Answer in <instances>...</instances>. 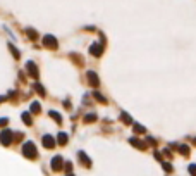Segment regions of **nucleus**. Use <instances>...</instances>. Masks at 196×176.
Here are the masks:
<instances>
[{
  "mask_svg": "<svg viewBox=\"0 0 196 176\" xmlns=\"http://www.w3.org/2000/svg\"><path fill=\"white\" fill-rule=\"evenodd\" d=\"M22 154H24L28 159H36L38 157V150H36L33 142H26L22 145Z\"/></svg>",
  "mask_w": 196,
  "mask_h": 176,
  "instance_id": "f257e3e1",
  "label": "nucleus"
},
{
  "mask_svg": "<svg viewBox=\"0 0 196 176\" xmlns=\"http://www.w3.org/2000/svg\"><path fill=\"white\" fill-rule=\"evenodd\" d=\"M41 43H43L47 49H57V47H59V41H57V38L52 36V35H45L43 40H41Z\"/></svg>",
  "mask_w": 196,
  "mask_h": 176,
  "instance_id": "f03ea898",
  "label": "nucleus"
},
{
  "mask_svg": "<svg viewBox=\"0 0 196 176\" xmlns=\"http://www.w3.org/2000/svg\"><path fill=\"white\" fill-rule=\"evenodd\" d=\"M86 81H88V85L93 86V88H98V86H100V79H98V74H96L95 71L86 73Z\"/></svg>",
  "mask_w": 196,
  "mask_h": 176,
  "instance_id": "7ed1b4c3",
  "label": "nucleus"
},
{
  "mask_svg": "<svg viewBox=\"0 0 196 176\" xmlns=\"http://www.w3.org/2000/svg\"><path fill=\"white\" fill-rule=\"evenodd\" d=\"M103 41H95L91 47H89V54H91L93 57H100L102 54H103Z\"/></svg>",
  "mask_w": 196,
  "mask_h": 176,
  "instance_id": "20e7f679",
  "label": "nucleus"
},
{
  "mask_svg": "<svg viewBox=\"0 0 196 176\" xmlns=\"http://www.w3.org/2000/svg\"><path fill=\"white\" fill-rule=\"evenodd\" d=\"M0 142L4 143V145H11V143L14 142V133H12L11 130H4L0 133Z\"/></svg>",
  "mask_w": 196,
  "mask_h": 176,
  "instance_id": "39448f33",
  "label": "nucleus"
},
{
  "mask_svg": "<svg viewBox=\"0 0 196 176\" xmlns=\"http://www.w3.org/2000/svg\"><path fill=\"white\" fill-rule=\"evenodd\" d=\"M26 71H28V74L33 76V78H38V76H40V71H38L36 64H34L33 60H28V64H26Z\"/></svg>",
  "mask_w": 196,
  "mask_h": 176,
  "instance_id": "423d86ee",
  "label": "nucleus"
},
{
  "mask_svg": "<svg viewBox=\"0 0 196 176\" xmlns=\"http://www.w3.org/2000/svg\"><path fill=\"white\" fill-rule=\"evenodd\" d=\"M52 169H53V171H62V169H64V159H62V155H55V157L52 159Z\"/></svg>",
  "mask_w": 196,
  "mask_h": 176,
  "instance_id": "0eeeda50",
  "label": "nucleus"
},
{
  "mask_svg": "<svg viewBox=\"0 0 196 176\" xmlns=\"http://www.w3.org/2000/svg\"><path fill=\"white\" fill-rule=\"evenodd\" d=\"M41 142H43L45 149H53V147H55V138L50 136V135H45L43 138H41Z\"/></svg>",
  "mask_w": 196,
  "mask_h": 176,
  "instance_id": "6e6552de",
  "label": "nucleus"
},
{
  "mask_svg": "<svg viewBox=\"0 0 196 176\" xmlns=\"http://www.w3.org/2000/svg\"><path fill=\"white\" fill-rule=\"evenodd\" d=\"M78 155H79V161H81L83 166H86V168H91V161H89V157L86 155L84 152H79Z\"/></svg>",
  "mask_w": 196,
  "mask_h": 176,
  "instance_id": "1a4fd4ad",
  "label": "nucleus"
},
{
  "mask_svg": "<svg viewBox=\"0 0 196 176\" xmlns=\"http://www.w3.org/2000/svg\"><path fill=\"white\" fill-rule=\"evenodd\" d=\"M129 142H131V145H133V147H138V149H139V150H144V149H146V143H144L143 140H138V138H131Z\"/></svg>",
  "mask_w": 196,
  "mask_h": 176,
  "instance_id": "9d476101",
  "label": "nucleus"
},
{
  "mask_svg": "<svg viewBox=\"0 0 196 176\" xmlns=\"http://www.w3.org/2000/svg\"><path fill=\"white\" fill-rule=\"evenodd\" d=\"M96 119H98V116H96L95 112H89V114H86V116L83 117V121H84L86 124H89V123H95Z\"/></svg>",
  "mask_w": 196,
  "mask_h": 176,
  "instance_id": "9b49d317",
  "label": "nucleus"
},
{
  "mask_svg": "<svg viewBox=\"0 0 196 176\" xmlns=\"http://www.w3.org/2000/svg\"><path fill=\"white\" fill-rule=\"evenodd\" d=\"M67 140H69V136H67V133H59L57 135V142L60 143V145H66Z\"/></svg>",
  "mask_w": 196,
  "mask_h": 176,
  "instance_id": "f8f14e48",
  "label": "nucleus"
},
{
  "mask_svg": "<svg viewBox=\"0 0 196 176\" xmlns=\"http://www.w3.org/2000/svg\"><path fill=\"white\" fill-rule=\"evenodd\" d=\"M177 150H179V154H182V155H184V157H189V147L188 145H184V143H182V145L177 147Z\"/></svg>",
  "mask_w": 196,
  "mask_h": 176,
  "instance_id": "ddd939ff",
  "label": "nucleus"
},
{
  "mask_svg": "<svg viewBox=\"0 0 196 176\" xmlns=\"http://www.w3.org/2000/svg\"><path fill=\"white\" fill-rule=\"evenodd\" d=\"M33 86H34V92H36V93L40 95V97H45V88L40 85V83H34Z\"/></svg>",
  "mask_w": 196,
  "mask_h": 176,
  "instance_id": "4468645a",
  "label": "nucleus"
},
{
  "mask_svg": "<svg viewBox=\"0 0 196 176\" xmlns=\"http://www.w3.org/2000/svg\"><path fill=\"white\" fill-rule=\"evenodd\" d=\"M121 121H122L124 124H133V119H131V116H129V114H126V112L121 114Z\"/></svg>",
  "mask_w": 196,
  "mask_h": 176,
  "instance_id": "2eb2a0df",
  "label": "nucleus"
},
{
  "mask_svg": "<svg viewBox=\"0 0 196 176\" xmlns=\"http://www.w3.org/2000/svg\"><path fill=\"white\" fill-rule=\"evenodd\" d=\"M30 109H31V112H33V114H40V111H41V107H40V104H38V102H33Z\"/></svg>",
  "mask_w": 196,
  "mask_h": 176,
  "instance_id": "dca6fc26",
  "label": "nucleus"
},
{
  "mask_svg": "<svg viewBox=\"0 0 196 176\" xmlns=\"http://www.w3.org/2000/svg\"><path fill=\"white\" fill-rule=\"evenodd\" d=\"M144 131H146V128L143 126V124H134V133H138V135H141V133H144Z\"/></svg>",
  "mask_w": 196,
  "mask_h": 176,
  "instance_id": "f3484780",
  "label": "nucleus"
},
{
  "mask_svg": "<svg viewBox=\"0 0 196 176\" xmlns=\"http://www.w3.org/2000/svg\"><path fill=\"white\" fill-rule=\"evenodd\" d=\"M50 116H52V119H55L59 124H62V117H60L59 112H55V111H50Z\"/></svg>",
  "mask_w": 196,
  "mask_h": 176,
  "instance_id": "a211bd4d",
  "label": "nucleus"
},
{
  "mask_svg": "<svg viewBox=\"0 0 196 176\" xmlns=\"http://www.w3.org/2000/svg\"><path fill=\"white\" fill-rule=\"evenodd\" d=\"M22 121H24V124H28V126H31V117H30V112H22Z\"/></svg>",
  "mask_w": 196,
  "mask_h": 176,
  "instance_id": "6ab92c4d",
  "label": "nucleus"
},
{
  "mask_svg": "<svg viewBox=\"0 0 196 176\" xmlns=\"http://www.w3.org/2000/svg\"><path fill=\"white\" fill-rule=\"evenodd\" d=\"M93 97H95V98H96V100H98V102H102V104H107V98H105L103 95H100V93H98V92H95V93H93Z\"/></svg>",
  "mask_w": 196,
  "mask_h": 176,
  "instance_id": "aec40b11",
  "label": "nucleus"
},
{
  "mask_svg": "<svg viewBox=\"0 0 196 176\" xmlns=\"http://www.w3.org/2000/svg\"><path fill=\"white\" fill-rule=\"evenodd\" d=\"M9 49H11V52H12V55L16 57V59H19V57H21V54H19V50L16 49L14 45H11V43H9Z\"/></svg>",
  "mask_w": 196,
  "mask_h": 176,
  "instance_id": "412c9836",
  "label": "nucleus"
},
{
  "mask_svg": "<svg viewBox=\"0 0 196 176\" xmlns=\"http://www.w3.org/2000/svg\"><path fill=\"white\" fill-rule=\"evenodd\" d=\"M28 36H30L31 40H36L38 35H36V31H34V30H28Z\"/></svg>",
  "mask_w": 196,
  "mask_h": 176,
  "instance_id": "4be33fe9",
  "label": "nucleus"
},
{
  "mask_svg": "<svg viewBox=\"0 0 196 176\" xmlns=\"http://www.w3.org/2000/svg\"><path fill=\"white\" fill-rule=\"evenodd\" d=\"M64 171H67V173L72 171V162H66V164H64Z\"/></svg>",
  "mask_w": 196,
  "mask_h": 176,
  "instance_id": "5701e85b",
  "label": "nucleus"
},
{
  "mask_svg": "<svg viewBox=\"0 0 196 176\" xmlns=\"http://www.w3.org/2000/svg\"><path fill=\"white\" fill-rule=\"evenodd\" d=\"M163 169H165L167 173H172L174 169H172V164H169V162H163Z\"/></svg>",
  "mask_w": 196,
  "mask_h": 176,
  "instance_id": "b1692460",
  "label": "nucleus"
},
{
  "mask_svg": "<svg viewBox=\"0 0 196 176\" xmlns=\"http://www.w3.org/2000/svg\"><path fill=\"white\" fill-rule=\"evenodd\" d=\"M189 174H191V176H196V164H191V166H189Z\"/></svg>",
  "mask_w": 196,
  "mask_h": 176,
  "instance_id": "393cba45",
  "label": "nucleus"
},
{
  "mask_svg": "<svg viewBox=\"0 0 196 176\" xmlns=\"http://www.w3.org/2000/svg\"><path fill=\"white\" fill-rule=\"evenodd\" d=\"M7 123H9L7 117H2V119H0V128H2V126H7Z\"/></svg>",
  "mask_w": 196,
  "mask_h": 176,
  "instance_id": "a878e982",
  "label": "nucleus"
},
{
  "mask_svg": "<svg viewBox=\"0 0 196 176\" xmlns=\"http://www.w3.org/2000/svg\"><path fill=\"white\" fill-rule=\"evenodd\" d=\"M163 155H165V157H172V152H170L169 149H163Z\"/></svg>",
  "mask_w": 196,
  "mask_h": 176,
  "instance_id": "bb28decb",
  "label": "nucleus"
},
{
  "mask_svg": "<svg viewBox=\"0 0 196 176\" xmlns=\"http://www.w3.org/2000/svg\"><path fill=\"white\" fill-rule=\"evenodd\" d=\"M64 107H66V109H71V104H69V102L66 100V102H64Z\"/></svg>",
  "mask_w": 196,
  "mask_h": 176,
  "instance_id": "cd10ccee",
  "label": "nucleus"
},
{
  "mask_svg": "<svg viewBox=\"0 0 196 176\" xmlns=\"http://www.w3.org/2000/svg\"><path fill=\"white\" fill-rule=\"evenodd\" d=\"M67 176H72V174H67Z\"/></svg>",
  "mask_w": 196,
  "mask_h": 176,
  "instance_id": "c85d7f7f",
  "label": "nucleus"
}]
</instances>
